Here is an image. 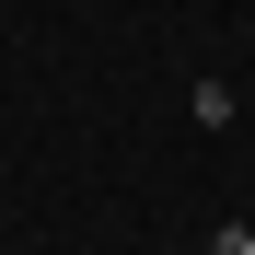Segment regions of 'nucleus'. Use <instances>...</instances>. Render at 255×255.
Segmentation results:
<instances>
[{
  "label": "nucleus",
  "mask_w": 255,
  "mask_h": 255,
  "mask_svg": "<svg viewBox=\"0 0 255 255\" xmlns=\"http://www.w3.org/2000/svg\"><path fill=\"white\" fill-rule=\"evenodd\" d=\"M209 255H255V221H221V232H209Z\"/></svg>",
  "instance_id": "obj_1"
}]
</instances>
